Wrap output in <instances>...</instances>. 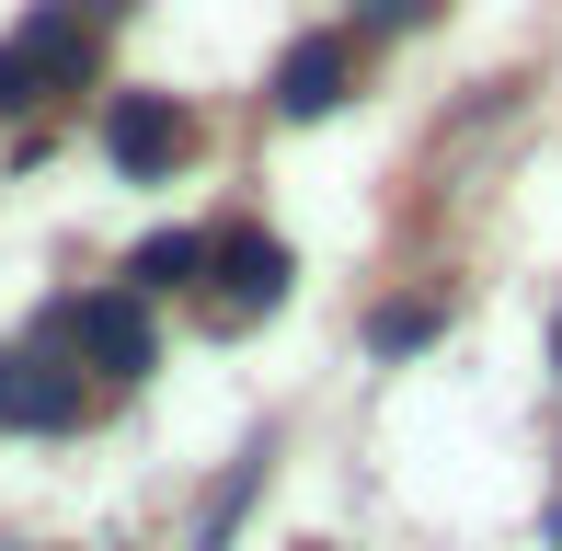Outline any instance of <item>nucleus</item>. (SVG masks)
I'll return each mask as SVG.
<instances>
[{
	"label": "nucleus",
	"instance_id": "obj_1",
	"mask_svg": "<svg viewBox=\"0 0 562 551\" xmlns=\"http://www.w3.org/2000/svg\"><path fill=\"white\" fill-rule=\"evenodd\" d=\"M35 345H58L69 368H104V380H138L149 368V311H138V288H92V299H46V322H35Z\"/></svg>",
	"mask_w": 562,
	"mask_h": 551
},
{
	"label": "nucleus",
	"instance_id": "obj_2",
	"mask_svg": "<svg viewBox=\"0 0 562 551\" xmlns=\"http://www.w3.org/2000/svg\"><path fill=\"white\" fill-rule=\"evenodd\" d=\"M195 288H207V322H218V334H241V322H265L276 299H288V241H276V230H218Z\"/></svg>",
	"mask_w": 562,
	"mask_h": 551
},
{
	"label": "nucleus",
	"instance_id": "obj_3",
	"mask_svg": "<svg viewBox=\"0 0 562 551\" xmlns=\"http://www.w3.org/2000/svg\"><path fill=\"white\" fill-rule=\"evenodd\" d=\"M104 161L126 172V184H161V172L195 161V115L172 104V92H115L104 104Z\"/></svg>",
	"mask_w": 562,
	"mask_h": 551
},
{
	"label": "nucleus",
	"instance_id": "obj_4",
	"mask_svg": "<svg viewBox=\"0 0 562 551\" xmlns=\"http://www.w3.org/2000/svg\"><path fill=\"white\" fill-rule=\"evenodd\" d=\"M92 391L81 368L58 357V345H0V425H23V437H58V425H81Z\"/></svg>",
	"mask_w": 562,
	"mask_h": 551
},
{
	"label": "nucleus",
	"instance_id": "obj_5",
	"mask_svg": "<svg viewBox=\"0 0 562 551\" xmlns=\"http://www.w3.org/2000/svg\"><path fill=\"white\" fill-rule=\"evenodd\" d=\"M92 35H104V23H92V12H69V0H46V12L35 23H23V69H35V92H81L92 81Z\"/></svg>",
	"mask_w": 562,
	"mask_h": 551
},
{
	"label": "nucleus",
	"instance_id": "obj_6",
	"mask_svg": "<svg viewBox=\"0 0 562 551\" xmlns=\"http://www.w3.org/2000/svg\"><path fill=\"white\" fill-rule=\"evenodd\" d=\"M345 81H356V46H345V35H299L288 58H276V115H299V127H311V115L345 104Z\"/></svg>",
	"mask_w": 562,
	"mask_h": 551
},
{
	"label": "nucleus",
	"instance_id": "obj_7",
	"mask_svg": "<svg viewBox=\"0 0 562 551\" xmlns=\"http://www.w3.org/2000/svg\"><path fill=\"white\" fill-rule=\"evenodd\" d=\"M195 276H207V241H195V230H149L138 254H126V288H138V299H161V288H195Z\"/></svg>",
	"mask_w": 562,
	"mask_h": 551
},
{
	"label": "nucleus",
	"instance_id": "obj_8",
	"mask_svg": "<svg viewBox=\"0 0 562 551\" xmlns=\"http://www.w3.org/2000/svg\"><path fill=\"white\" fill-rule=\"evenodd\" d=\"M437 299H391V311H368V345H379V357H414V345H437Z\"/></svg>",
	"mask_w": 562,
	"mask_h": 551
},
{
	"label": "nucleus",
	"instance_id": "obj_9",
	"mask_svg": "<svg viewBox=\"0 0 562 551\" xmlns=\"http://www.w3.org/2000/svg\"><path fill=\"white\" fill-rule=\"evenodd\" d=\"M448 0H356V23H368V35H414V23H437Z\"/></svg>",
	"mask_w": 562,
	"mask_h": 551
},
{
	"label": "nucleus",
	"instance_id": "obj_10",
	"mask_svg": "<svg viewBox=\"0 0 562 551\" xmlns=\"http://www.w3.org/2000/svg\"><path fill=\"white\" fill-rule=\"evenodd\" d=\"M35 104V69H23V46H0V115H23Z\"/></svg>",
	"mask_w": 562,
	"mask_h": 551
},
{
	"label": "nucleus",
	"instance_id": "obj_11",
	"mask_svg": "<svg viewBox=\"0 0 562 551\" xmlns=\"http://www.w3.org/2000/svg\"><path fill=\"white\" fill-rule=\"evenodd\" d=\"M69 12H92V23H104V12H126V0H69Z\"/></svg>",
	"mask_w": 562,
	"mask_h": 551
},
{
	"label": "nucleus",
	"instance_id": "obj_12",
	"mask_svg": "<svg viewBox=\"0 0 562 551\" xmlns=\"http://www.w3.org/2000/svg\"><path fill=\"white\" fill-rule=\"evenodd\" d=\"M551 368H562V311H551Z\"/></svg>",
	"mask_w": 562,
	"mask_h": 551
}]
</instances>
